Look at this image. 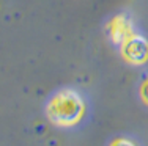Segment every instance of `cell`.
Wrapping results in <instances>:
<instances>
[{"label":"cell","mask_w":148,"mask_h":146,"mask_svg":"<svg viewBox=\"0 0 148 146\" xmlns=\"http://www.w3.org/2000/svg\"><path fill=\"white\" fill-rule=\"evenodd\" d=\"M49 118L58 126H73L84 113V102L77 93L71 90L60 91L49 102Z\"/></svg>","instance_id":"6da1fadb"},{"label":"cell","mask_w":148,"mask_h":146,"mask_svg":"<svg viewBox=\"0 0 148 146\" xmlns=\"http://www.w3.org/2000/svg\"><path fill=\"white\" fill-rule=\"evenodd\" d=\"M110 146H136V145H134L131 140H126V138H118V140H115Z\"/></svg>","instance_id":"5b68a950"},{"label":"cell","mask_w":148,"mask_h":146,"mask_svg":"<svg viewBox=\"0 0 148 146\" xmlns=\"http://www.w3.org/2000/svg\"><path fill=\"white\" fill-rule=\"evenodd\" d=\"M120 50H121V57L129 65L142 66L148 61V41L136 32L131 33L120 44Z\"/></svg>","instance_id":"7a4b0ae2"},{"label":"cell","mask_w":148,"mask_h":146,"mask_svg":"<svg viewBox=\"0 0 148 146\" xmlns=\"http://www.w3.org/2000/svg\"><path fill=\"white\" fill-rule=\"evenodd\" d=\"M107 32H109V36H110L112 43L120 46L129 35L134 33V27H132V22L128 16L118 14L109 22Z\"/></svg>","instance_id":"3957f363"},{"label":"cell","mask_w":148,"mask_h":146,"mask_svg":"<svg viewBox=\"0 0 148 146\" xmlns=\"http://www.w3.org/2000/svg\"><path fill=\"white\" fill-rule=\"evenodd\" d=\"M140 97H142V101L148 105V79L142 82V85H140Z\"/></svg>","instance_id":"277c9868"}]
</instances>
